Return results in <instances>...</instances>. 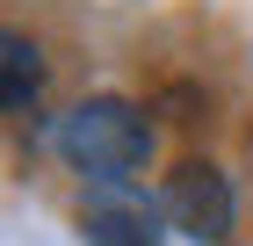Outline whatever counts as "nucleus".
<instances>
[{
  "label": "nucleus",
  "instance_id": "1",
  "mask_svg": "<svg viewBox=\"0 0 253 246\" xmlns=\"http://www.w3.org/2000/svg\"><path fill=\"white\" fill-rule=\"evenodd\" d=\"M58 159L87 181H130L145 159H152V123L145 109L123 95H87L58 116V131H51Z\"/></svg>",
  "mask_w": 253,
  "mask_h": 246
},
{
  "label": "nucleus",
  "instance_id": "2",
  "mask_svg": "<svg viewBox=\"0 0 253 246\" xmlns=\"http://www.w3.org/2000/svg\"><path fill=\"white\" fill-rule=\"evenodd\" d=\"M167 217H174V232H188L195 246H224L232 239V225H239V196H232V181L210 167V159H181L174 174H167Z\"/></svg>",
  "mask_w": 253,
  "mask_h": 246
},
{
  "label": "nucleus",
  "instance_id": "3",
  "mask_svg": "<svg viewBox=\"0 0 253 246\" xmlns=\"http://www.w3.org/2000/svg\"><path fill=\"white\" fill-rule=\"evenodd\" d=\"M159 217H167V203H152L130 181H87L80 239L87 246H159Z\"/></svg>",
  "mask_w": 253,
  "mask_h": 246
},
{
  "label": "nucleus",
  "instance_id": "4",
  "mask_svg": "<svg viewBox=\"0 0 253 246\" xmlns=\"http://www.w3.org/2000/svg\"><path fill=\"white\" fill-rule=\"evenodd\" d=\"M37 95H43V51L22 29H7L0 37V101H7V116H22Z\"/></svg>",
  "mask_w": 253,
  "mask_h": 246
}]
</instances>
